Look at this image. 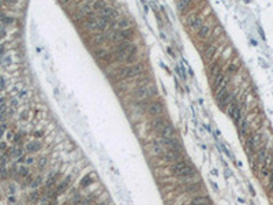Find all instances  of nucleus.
Returning <instances> with one entry per match:
<instances>
[{"label":"nucleus","mask_w":273,"mask_h":205,"mask_svg":"<svg viewBox=\"0 0 273 205\" xmlns=\"http://www.w3.org/2000/svg\"><path fill=\"white\" fill-rule=\"evenodd\" d=\"M172 172H173V175H176L178 178L190 179L195 175V168H194L191 164L187 163V161L182 160V161H178V163H173Z\"/></svg>","instance_id":"1"},{"label":"nucleus","mask_w":273,"mask_h":205,"mask_svg":"<svg viewBox=\"0 0 273 205\" xmlns=\"http://www.w3.org/2000/svg\"><path fill=\"white\" fill-rule=\"evenodd\" d=\"M143 73V66L142 64H134V66H127V67L120 68L119 71V75L120 78H133V77H138Z\"/></svg>","instance_id":"2"},{"label":"nucleus","mask_w":273,"mask_h":205,"mask_svg":"<svg viewBox=\"0 0 273 205\" xmlns=\"http://www.w3.org/2000/svg\"><path fill=\"white\" fill-rule=\"evenodd\" d=\"M133 42L131 41H120V42H116V47H115V56L118 60H122L124 62L126 56L127 54L130 52L131 47H133Z\"/></svg>","instance_id":"3"},{"label":"nucleus","mask_w":273,"mask_h":205,"mask_svg":"<svg viewBox=\"0 0 273 205\" xmlns=\"http://www.w3.org/2000/svg\"><path fill=\"white\" fill-rule=\"evenodd\" d=\"M227 110H228L227 111V112H228V116L235 122V125L239 126V123H241V120H242V108L239 107V104L234 100V101H231V104L228 105Z\"/></svg>","instance_id":"4"},{"label":"nucleus","mask_w":273,"mask_h":205,"mask_svg":"<svg viewBox=\"0 0 273 205\" xmlns=\"http://www.w3.org/2000/svg\"><path fill=\"white\" fill-rule=\"evenodd\" d=\"M148 112L149 115L155 116V118H158V116H161L164 113V105L161 101H152L150 104H149L148 107Z\"/></svg>","instance_id":"5"},{"label":"nucleus","mask_w":273,"mask_h":205,"mask_svg":"<svg viewBox=\"0 0 273 205\" xmlns=\"http://www.w3.org/2000/svg\"><path fill=\"white\" fill-rule=\"evenodd\" d=\"M163 145H164V148H168V151H183L182 149L180 140H178L176 137L163 140Z\"/></svg>","instance_id":"6"},{"label":"nucleus","mask_w":273,"mask_h":205,"mask_svg":"<svg viewBox=\"0 0 273 205\" xmlns=\"http://www.w3.org/2000/svg\"><path fill=\"white\" fill-rule=\"evenodd\" d=\"M155 93H157V90L148 89L146 86H140L138 89L135 90V97L138 98V100H145V98L152 97V96L155 95Z\"/></svg>","instance_id":"7"},{"label":"nucleus","mask_w":273,"mask_h":205,"mask_svg":"<svg viewBox=\"0 0 273 205\" xmlns=\"http://www.w3.org/2000/svg\"><path fill=\"white\" fill-rule=\"evenodd\" d=\"M202 18L197 14H191L187 17V26L191 27L193 30H199V27L202 26Z\"/></svg>","instance_id":"8"},{"label":"nucleus","mask_w":273,"mask_h":205,"mask_svg":"<svg viewBox=\"0 0 273 205\" xmlns=\"http://www.w3.org/2000/svg\"><path fill=\"white\" fill-rule=\"evenodd\" d=\"M164 159L167 161H172V163H178V161L183 160V151H168L164 153Z\"/></svg>","instance_id":"9"},{"label":"nucleus","mask_w":273,"mask_h":205,"mask_svg":"<svg viewBox=\"0 0 273 205\" xmlns=\"http://www.w3.org/2000/svg\"><path fill=\"white\" fill-rule=\"evenodd\" d=\"M176 134V130L175 127H173L171 123H168V125L165 126V127L163 129V130L160 131V135H161V140H167V138H173Z\"/></svg>","instance_id":"10"},{"label":"nucleus","mask_w":273,"mask_h":205,"mask_svg":"<svg viewBox=\"0 0 273 205\" xmlns=\"http://www.w3.org/2000/svg\"><path fill=\"white\" fill-rule=\"evenodd\" d=\"M136 59H138V48H136V45L134 44L133 47H131L130 52L127 54V56H126L124 63H127V64H134V63L136 62Z\"/></svg>","instance_id":"11"},{"label":"nucleus","mask_w":273,"mask_h":205,"mask_svg":"<svg viewBox=\"0 0 273 205\" xmlns=\"http://www.w3.org/2000/svg\"><path fill=\"white\" fill-rule=\"evenodd\" d=\"M168 125V122H167V119L164 118V116H158V118H155V120L152 122V127L155 129L157 133H160L161 130H163L165 126Z\"/></svg>","instance_id":"12"},{"label":"nucleus","mask_w":273,"mask_h":205,"mask_svg":"<svg viewBox=\"0 0 273 205\" xmlns=\"http://www.w3.org/2000/svg\"><path fill=\"white\" fill-rule=\"evenodd\" d=\"M209 197L208 196H197L193 198L191 205H209Z\"/></svg>","instance_id":"13"},{"label":"nucleus","mask_w":273,"mask_h":205,"mask_svg":"<svg viewBox=\"0 0 273 205\" xmlns=\"http://www.w3.org/2000/svg\"><path fill=\"white\" fill-rule=\"evenodd\" d=\"M210 32H212V29H210L209 25H202V26L199 27V30L197 32V34H198L199 39H206V37L210 34Z\"/></svg>","instance_id":"14"},{"label":"nucleus","mask_w":273,"mask_h":205,"mask_svg":"<svg viewBox=\"0 0 273 205\" xmlns=\"http://www.w3.org/2000/svg\"><path fill=\"white\" fill-rule=\"evenodd\" d=\"M56 174L55 172H52L49 176H48V179H47V182H45V189H47V191H51L52 189H54V186H55V183H56Z\"/></svg>","instance_id":"15"},{"label":"nucleus","mask_w":273,"mask_h":205,"mask_svg":"<svg viewBox=\"0 0 273 205\" xmlns=\"http://www.w3.org/2000/svg\"><path fill=\"white\" fill-rule=\"evenodd\" d=\"M41 142L40 141H32V142H29L26 145V151L29 152V153H34V152L40 151L41 149Z\"/></svg>","instance_id":"16"},{"label":"nucleus","mask_w":273,"mask_h":205,"mask_svg":"<svg viewBox=\"0 0 273 205\" xmlns=\"http://www.w3.org/2000/svg\"><path fill=\"white\" fill-rule=\"evenodd\" d=\"M79 12L82 15H87V17H90V12H93L92 3H82L79 6Z\"/></svg>","instance_id":"17"},{"label":"nucleus","mask_w":273,"mask_h":205,"mask_svg":"<svg viewBox=\"0 0 273 205\" xmlns=\"http://www.w3.org/2000/svg\"><path fill=\"white\" fill-rule=\"evenodd\" d=\"M92 7H93V11L101 12L104 8H107L108 4L105 3V2H93V3H92Z\"/></svg>","instance_id":"18"},{"label":"nucleus","mask_w":273,"mask_h":205,"mask_svg":"<svg viewBox=\"0 0 273 205\" xmlns=\"http://www.w3.org/2000/svg\"><path fill=\"white\" fill-rule=\"evenodd\" d=\"M239 130H241L242 135H247V133H249V122H247V119H242L241 120V123H239Z\"/></svg>","instance_id":"19"},{"label":"nucleus","mask_w":273,"mask_h":205,"mask_svg":"<svg viewBox=\"0 0 273 205\" xmlns=\"http://www.w3.org/2000/svg\"><path fill=\"white\" fill-rule=\"evenodd\" d=\"M68 183H70V179H64L63 182H60L59 185H57V187H56V193H57V196L59 194H62L63 191H66V189L68 187Z\"/></svg>","instance_id":"20"},{"label":"nucleus","mask_w":273,"mask_h":205,"mask_svg":"<svg viewBox=\"0 0 273 205\" xmlns=\"http://www.w3.org/2000/svg\"><path fill=\"white\" fill-rule=\"evenodd\" d=\"M220 73H221V66H220L219 62H214L210 67V74L213 75V77H217Z\"/></svg>","instance_id":"21"},{"label":"nucleus","mask_w":273,"mask_h":205,"mask_svg":"<svg viewBox=\"0 0 273 205\" xmlns=\"http://www.w3.org/2000/svg\"><path fill=\"white\" fill-rule=\"evenodd\" d=\"M96 57H97V59H101V60H105V59H109V56L111 55L108 54L107 51L105 49H100V51H97V52H96Z\"/></svg>","instance_id":"22"},{"label":"nucleus","mask_w":273,"mask_h":205,"mask_svg":"<svg viewBox=\"0 0 273 205\" xmlns=\"http://www.w3.org/2000/svg\"><path fill=\"white\" fill-rule=\"evenodd\" d=\"M10 153H11L12 157H19V159L23 157V156H22V155H23V151H22L21 148H18V146H14V148L11 149V152H10Z\"/></svg>","instance_id":"23"},{"label":"nucleus","mask_w":273,"mask_h":205,"mask_svg":"<svg viewBox=\"0 0 273 205\" xmlns=\"http://www.w3.org/2000/svg\"><path fill=\"white\" fill-rule=\"evenodd\" d=\"M105 39H107V36H105V34H97V36L93 39V41H94L96 45H101L103 42L105 41Z\"/></svg>","instance_id":"24"},{"label":"nucleus","mask_w":273,"mask_h":205,"mask_svg":"<svg viewBox=\"0 0 273 205\" xmlns=\"http://www.w3.org/2000/svg\"><path fill=\"white\" fill-rule=\"evenodd\" d=\"M92 183V176L90 175H86V176H83V179L81 181V187H86V186H89V185Z\"/></svg>","instance_id":"25"},{"label":"nucleus","mask_w":273,"mask_h":205,"mask_svg":"<svg viewBox=\"0 0 273 205\" xmlns=\"http://www.w3.org/2000/svg\"><path fill=\"white\" fill-rule=\"evenodd\" d=\"M41 182H42L41 176H36V179H33L32 183H30V187H32V189H37V187L41 185Z\"/></svg>","instance_id":"26"},{"label":"nucleus","mask_w":273,"mask_h":205,"mask_svg":"<svg viewBox=\"0 0 273 205\" xmlns=\"http://www.w3.org/2000/svg\"><path fill=\"white\" fill-rule=\"evenodd\" d=\"M176 7H178V10L183 11L186 7H190V2H178V3H176Z\"/></svg>","instance_id":"27"},{"label":"nucleus","mask_w":273,"mask_h":205,"mask_svg":"<svg viewBox=\"0 0 273 205\" xmlns=\"http://www.w3.org/2000/svg\"><path fill=\"white\" fill-rule=\"evenodd\" d=\"M161 145H163V144H160V142H155V144H153V148H155L156 153H163V148H161Z\"/></svg>","instance_id":"28"},{"label":"nucleus","mask_w":273,"mask_h":205,"mask_svg":"<svg viewBox=\"0 0 273 205\" xmlns=\"http://www.w3.org/2000/svg\"><path fill=\"white\" fill-rule=\"evenodd\" d=\"M214 48H216V45H212V48H209L206 52H205V57L208 59V57H212V55H213V52H214Z\"/></svg>","instance_id":"29"},{"label":"nucleus","mask_w":273,"mask_h":205,"mask_svg":"<svg viewBox=\"0 0 273 205\" xmlns=\"http://www.w3.org/2000/svg\"><path fill=\"white\" fill-rule=\"evenodd\" d=\"M19 174H21L22 176H27L29 175V169H27L26 167L22 166V167H19Z\"/></svg>","instance_id":"30"},{"label":"nucleus","mask_w":273,"mask_h":205,"mask_svg":"<svg viewBox=\"0 0 273 205\" xmlns=\"http://www.w3.org/2000/svg\"><path fill=\"white\" fill-rule=\"evenodd\" d=\"M2 22H3V23H6V25H10V23H12V18H8V17H3V18H2Z\"/></svg>","instance_id":"31"},{"label":"nucleus","mask_w":273,"mask_h":205,"mask_svg":"<svg viewBox=\"0 0 273 205\" xmlns=\"http://www.w3.org/2000/svg\"><path fill=\"white\" fill-rule=\"evenodd\" d=\"M37 200H38V193H37V191H34V193L33 194H30V201H37Z\"/></svg>","instance_id":"32"},{"label":"nucleus","mask_w":273,"mask_h":205,"mask_svg":"<svg viewBox=\"0 0 273 205\" xmlns=\"http://www.w3.org/2000/svg\"><path fill=\"white\" fill-rule=\"evenodd\" d=\"M4 88H6V81L3 77H0V90H4Z\"/></svg>","instance_id":"33"},{"label":"nucleus","mask_w":273,"mask_h":205,"mask_svg":"<svg viewBox=\"0 0 273 205\" xmlns=\"http://www.w3.org/2000/svg\"><path fill=\"white\" fill-rule=\"evenodd\" d=\"M236 70H238V67L235 64H229V67H228V71L229 73H236Z\"/></svg>","instance_id":"34"},{"label":"nucleus","mask_w":273,"mask_h":205,"mask_svg":"<svg viewBox=\"0 0 273 205\" xmlns=\"http://www.w3.org/2000/svg\"><path fill=\"white\" fill-rule=\"evenodd\" d=\"M33 163H34V159H33V157H27L26 159V164H27V166H30V164H33Z\"/></svg>","instance_id":"35"},{"label":"nucleus","mask_w":273,"mask_h":205,"mask_svg":"<svg viewBox=\"0 0 273 205\" xmlns=\"http://www.w3.org/2000/svg\"><path fill=\"white\" fill-rule=\"evenodd\" d=\"M7 148V145H6V142H0V151H4V149Z\"/></svg>","instance_id":"36"},{"label":"nucleus","mask_w":273,"mask_h":205,"mask_svg":"<svg viewBox=\"0 0 273 205\" xmlns=\"http://www.w3.org/2000/svg\"><path fill=\"white\" fill-rule=\"evenodd\" d=\"M4 129H6V126H2V127H0V138H2V137H3V133H4Z\"/></svg>","instance_id":"37"},{"label":"nucleus","mask_w":273,"mask_h":205,"mask_svg":"<svg viewBox=\"0 0 273 205\" xmlns=\"http://www.w3.org/2000/svg\"><path fill=\"white\" fill-rule=\"evenodd\" d=\"M7 137H8V140H14V135H12V131H8Z\"/></svg>","instance_id":"38"},{"label":"nucleus","mask_w":273,"mask_h":205,"mask_svg":"<svg viewBox=\"0 0 273 205\" xmlns=\"http://www.w3.org/2000/svg\"><path fill=\"white\" fill-rule=\"evenodd\" d=\"M10 193H15V186H14V185L10 186Z\"/></svg>","instance_id":"39"},{"label":"nucleus","mask_w":273,"mask_h":205,"mask_svg":"<svg viewBox=\"0 0 273 205\" xmlns=\"http://www.w3.org/2000/svg\"><path fill=\"white\" fill-rule=\"evenodd\" d=\"M3 54H4V47L3 45H0V56H2Z\"/></svg>","instance_id":"40"},{"label":"nucleus","mask_w":273,"mask_h":205,"mask_svg":"<svg viewBox=\"0 0 273 205\" xmlns=\"http://www.w3.org/2000/svg\"><path fill=\"white\" fill-rule=\"evenodd\" d=\"M210 185L213 186V189H214V190H217V189H219V187H217V185L214 183V182H210Z\"/></svg>","instance_id":"41"},{"label":"nucleus","mask_w":273,"mask_h":205,"mask_svg":"<svg viewBox=\"0 0 273 205\" xmlns=\"http://www.w3.org/2000/svg\"><path fill=\"white\" fill-rule=\"evenodd\" d=\"M2 105H4V98L0 97V108H2Z\"/></svg>","instance_id":"42"},{"label":"nucleus","mask_w":273,"mask_h":205,"mask_svg":"<svg viewBox=\"0 0 273 205\" xmlns=\"http://www.w3.org/2000/svg\"><path fill=\"white\" fill-rule=\"evenodd\" d=\"M10 202H15V197L14 196H10Z\"/></svg>","instance_id":"43"},{"label":"nucleus","mask_w":273,"mask_h":205,"mask_svg":"<svg viewBox=\"0 0 273 205\" xmlns=\"http://www.w3.org/2000/svg\"><path fill=\"white\" fill-rule=\"evenodd\" d=\"M34 135H37V137H41V135H42V133H41V131H37V133H34Z\"/></svg>","instance_id":"44"},{"label":"nucleus","mask_w":273,"mask_h":205,"mask_svg":"<svg viewBox=\"0 0 273 205\" xmlns=\"http://www.w3.org/2000/svg\"><path fill=\"white\" fill-rule=\"evenodd\" d=\"M100 205H107V202H103V204H100Z\"/></svg>","instance_id":"45"}]
</instances>
